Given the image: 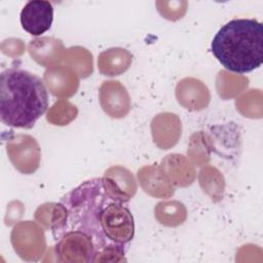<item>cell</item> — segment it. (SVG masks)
<instances>
[{"label":"cell","mask_w":263,"mask_h":263,"mask_svg":"<svg viewBox=\"0 0 263 263\" xmlns=\"http://www.w3.org/2000/svg\"><path fill=\"white\" fill-rule=\"evenodd\" d=\"M125 202L103 177L82 182L53 203L49 229L61 262H125L135 235L134 218Z\"/></svg>","instance_id":"1"},{"label":"cell","mask_w":263,"mask_h":263,"mask_svg":"<svg viewBox=\"0 0 263 263\" xmlns=\"http://www.w3.org/2000/svg\"><path fill=\"white\" fill-rule=\"evenodd\" d=\"M47 107V90L37 75L20 68L1 73L0 118L5 125L32 128Z\"/></svg>","instance_id":"2"},{"label":"cell","mask_w":263,"mask_h":263,"mask_svg":"<svg viewBox=\"0 0 263 263\" xmlns=\"http://www.w3.org/2000/svg\"><path fill=\"white\" fill-rule=\"evenodd\" d=\"M211 50L228 71L245 74L263 63V26L255 18H234L214 36Z\"/></svg>","instance_id":"3"},{"label":"cell","mask_w":263,"mask_h":263,"mask_svg":"<svg viewBox=\"0 0 263 263\" xmlns=\"http://www.w3.org/2000/svg\"><path fill=\"white\" fill-rule=\"evenodd\" d=\"M20 21L26 32L33 36H40L51 27L53 6L45 0L29 1L21 11Z\"/></svg>","instance_id":"4"},{"label":"cell","mask_w":263,"mask_h":263,"mask_svg":"<svg viewBox=\"0 0 263 263\" xmlns=\"http://www.w3.org/2000/svg\"><path fill=\"white\" fill-rule=\"evenodd\" d=\"M100 101L103 110L111 117H124L129 109V96L119 81H104L100 88Z\"/></svg>","instance_id":"5"},{"label":"cell","mask_w":263,"mask_h":263,"mask_svg":"<svg viewBox=\"0 0 263 263\" xmlns=\"http://www.w3.org/2000/svg\"><path fill=\"white\" fill-rule=\"evenodd\" d=\"M103 179L109 190L123 202H127L137 191V185L132 173L122 166L108 168Z\"/></svg>","instance_id":"6"},{"label":"cell","mask_w":263,"mask_h":263,"mask_svg":"<svg viewBox=\"0 0 263 263\" xmlns=\"http://www.w3.org/2000/svg\"><path fill=\"white\" fill-rule=\"evenodd\" d=\"M133 55L125 49L115 47L100 53L99 71L106 76H116L125 72L132 64Z\"/></svg>","instance_id":"7"}]
</instances>
